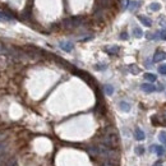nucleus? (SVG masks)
<instances>
[{
  "instance_id": "nucleus-1",
  "label": "nucleus",
  "mask_w": 166,
  "mask_h": 166,
  "mask_svg": "<svg viewBox=\"0 0 166 166\" xmlns=\"http://www.w3.org/2000/svg\"><path fill=\"white\" fill-rule=\"evenodd\" d=\"M86 21L84 17H80V16H77V17H70V18H66V19L63 21V26L65 28H75V27H80Z\"/></svg>"
},
{
  "instance_id": "nucleus-2",
  "label": "nucleus",
  "mask_w": 166,
  "mask_h": 166,
  "mask_svg": "<svg viewBox=\"0 0 166 166\" xmlns=\"http://www.w3.org/2000/svg\"><path fill=\"white\" fill-rule=\"evenodd\" d=\"M59 46H60L61 50L65 51V53H70V51L73 50V47H74L73 42H70V41H61L59 44Z\"/></svg>"
},
{
  "instance_id": "nucleus-3",
  "label": "nucleus",
  "mask_w": 166,
  "mask_h": 166,
  "mask_svg": "<svg viewBox=\"0 0 166 166\" xmlns=\"http://www.w3.org/2000/svg\"><path fill=\"white\" fill-rule=\"evenodd\" d=\"M162 60H166V53L165 51H161V50H157L153 55V63H160Z\"/></svg>"
},
{
  "instance_id": "nucleus-4",
  "label": "nucleus",
  "mask_w": 166,
  "mask_h": 166,
  "mask_svg": "<svg viewBox=\"0 0 166 166\" xmlns=\"http://www.w3.org/2000/svg\"><path fill=\"white\" fill-rule=\"evenodd\" d=\"M141 89L143 92H146V93H152L155 91H157V88H156L153 84H151V83H143V84H141Z\"/></svg>"
},
{
  "instance_id": "nucleus-5",
  "label": "nucleus",
  "mask_w": 166,
  "mask_h": 166,
  "mask_svg": "<svg viewBox=\"0 0 166 166\" xmlns=\"http://www.w3.org/2000/svg\"><path fill=\"white\" fill-rule=\"evenodd\" d=\"M151 151L155 152L156 155L159 156V157H161V156L165 155V147L164 146H156V144H153V146H151Z\"/></svg>"
},
{
  "instance_id": "nucleus-6",
  "label": "nucleus",
  "mask_w": 166,
  "mask_h": 166,
  "mask_svg": "<svg viewBox=\"0 0 166 166\" xmlns=\"http://www.w3.org/2000/svg\"><path fill=\"white\" fill-rule=\"evenodd\" d=\"M14 21V17L12 14H8L5 12H0V22H12Z\"/></svg>"
},
{
  "instance_id": "nucleus-7",
  "label": "nucleus",
  "mask_w": 166,
  "mask_h": 166,
  "mask_svg": "<svg viewBox=\"0 0 166 166\" xmlns=\"http://www.w3.org/2000/svg\"><path fill=\"white\" fill-rule=\"evenodd\" d=\"M134 137H135V139L137 141H144L146 138V134H144V132L139 129V128H137L135 132H134Z\"/></svg>"
},
{
  "instance_id": "nucleus-8",
  "label": "nucleus",
  "mask_w": 166,
  "mask_h": 166,
  "mask_svg": "<svg viewBox=\"0 0 166 166\" xmlns=\"http://www.w3.org/2000/svg\"><path fill=\"white\" fill-rule=\"evenodd\" d=\"M119 107H120V110L124 111V112L130 111V103H128L127 101H120L119 102Z\"/></svg>"
},
{
  "instance_id": "nucleus-9",
  "label": "nucleus",
  "mask_w": 166,
  "mask_h": 166,
  "mask_svg": "<svg viewBox=\"0 0 166 166\" xmlns=\"http://www.w3.org/2000/svg\"><path fill=\"white\" fill-rule=\"evenodd\" d=\"M138 19H139L142 23H143L146 27H151V26H152V21H151L150 18L144 17V16H138Z\"/></svg>"
},
{
  "instance_id": "nucleus-10",
  "label": "nucleus",
  "mask_w": 166,
  "mask_h": 166,
  "mask_svg": "<svg viewBox=\"0 0 166 166\" xmlns=\"http://www.w3.org/2000/svg\"><path fill=\"white\" fill-rule=\"evenodd\" d=\"M105 51L110 55H115V54H118V51H119V46H109L105 49Z\"/></svg>"
},
{
  "instance_id": "nucleus-11",
  "label": "nucleus",
  "mask_w": 166,
  "mask_h": 166,
  "mask_svg": "<svg viewBox=\"0 0 166 166\" xmlns=\"http://www.w3.org/2000/svg\"><path fill=\"white\" fill-rule=\"evenodd\" d=\"M88 153L91 155V156H98V148H97V146H91V147H88Z\"/></svg>"
},
{
  "instance_id": "nucleus-12",
  "label": "nucleus",
  "mask_w": 166,
  "mask_h": 166,
  "mask_svg": "<svg viewBox=\"0 0 166 166\" xmlns=\"http://www.w3.org/2000/svg\"><path fill=\"white\" fill-rule=\"evenodd\" d=\"M7 148H8L7 142H0V159H1L4 156V153L7 152Z\"/></svg>"
},
{
  "instance_id": "nucleus-13",
  "label": "nucleus",
  "mask_w": 166,
  "mask_h": 166,
  "mask_svg": "<svg viewBox=\"0 0 166 166\" xmlns=\"http://www.w3.org/2000/svg\"><path fill=\"white\" fill-rule=\"evenodd\" d=\"M133 35H134L137 39H141V37L143 36V31H142L139 27H134L133 28Z\"/></svg>"
},
{
  "instance_id": "nucleus-14",
  "label": "nucleus",
  "mask_w": 166,
  "mask_h": 166,
  "mask_svg": "<svg viewBox=\"0 0 166 166\" xmlns=\"http://www.w3.org/2000/svg\"><path fill=\"white\" fill-rule=\"evenodd\" d=\"M159 139H160V142L164 144V147L166 148V132H165V130L160 132V134H159Z\"/></svg>"
},
{
  "instance_id": "nucleus-15",
  "label": "nucleus",
  "mask_w": 166,
  "mask_h": 166,
  "mask_svg": "<svg viewBox=\"0 0 166 166\" xmlns=\"http://www.w3.org/2000/svg\"><path fill=\"white\" fill-rule=\"evenodd\" d=\"M144 78L148 80V82H155V80L157 79V77H156L153 73H146V74H144Z\"/></svg>"
},
{
  "instance_id": "nucleus-16",
  "label": "nucleus",
  "mask_w": 166,
  "mask_h": 166,
  "mask_svg": "<svg viewBox=\"0 0 166 166\" xmlns=\"http://www.w3.org/2000/svg\"><path fill=\"white\" fill-rule=\"evenodd\" d=\"M150 9L152 12H159L160 9H161V4L159 3H152V4H150Z\"/></svg>"
},
{
  "instance_id": "nucleus-17",
  "label": "nucleus",
  "mask_w": 166,
  "mask_h": 166,
  "mask_svg": "<svg viewBox=\"0 0 166 166\" xmlns=\"http://www.w3.org/2000/svg\"><path fill=\"white\" fill-rule=\"evenodd\" d=\"M8 53H9V47L0 44V55H8Z\"/></svg>"
},
{
  "instance_id": "nucleus-18",
  "label": "nucleus",
  "mask_w": 166,
  "mask_h": 166,
  "mask_svg": "<svg viewBox=\"0 0 166 166\" xmlns=\"http://www.w3.org/2000/svg\"><path fill=\"white\" fill-rule=\"evenodd\" d=\"M105 93L107 95V96H111V95L114 93V87L111 86V84H106L105 86Z\"/></svg>"
},
{
  "instance_id": "nucleus-19",
  "label": "nucleus",
  "mask_w": 166,
  "mask_h": 166,
  "mask_svg": "<svg viewBox=\"0 0 166 166\" xmlns=\"http://www.w3.org/2000/svg\"><path fill=\"white\" fill-rule=\"evenodd\" d=\"M139 5H141V1H135V0H134V1H129V7H128V8H129L130 10H134V9L138 8Z\"/></svg>"
},
{
  "instance_id": "nucleus-20",
  "label": "nucleus",
  "mask_w": 166,
  "mask_h": 166,
  "mask_svg": "<svg viewBox=\"0 0 166 166\" xmlns=\"http://www.w3.org/2000/svg\"><path fill=\"white\" fill-rule=\"evenodd\" d=\"M129 70H130V73H132V74H138V73H139V69H138V66H137V65H134V64L129 65Z\"/></svg>"
},
{
  "instance_id": "nucleus-21",
  "label": "nucleus",
  "mask_w": 166,
  "mask_h": 166,
  "mask_svg": "<svg viewBox=\"0 0 166 166\" xmlns=\"http://www.w3.org/2000/svg\"><path fill=\"white\" fill-rule=\"evenodd\" d=\"M156 36H157L159 39H161V40H166V30H161L160 32L156 33Z\"/></svg>"
},
{
  "instance_id": "nucleus-22",
  "label": "nucleus",
  "mask_w": 166,
  "mask_h": 166,
  "mask_svg": "<svg viewBox=\"0 0 166 166\" xmlns=\"http://www.w3.org/2000/svg\"><path fill=\"white\" fill-rule=\"evenodd\" d=\"M135 153L138 155V156H142L144 153V147L143 146H138V147H135Z\"/></svg>"
},
{
  "instance_id": "nucleus-23",
  "label": "nucleus",
  "mask_w": 166,
  "mask_h": 166,
  "mask_svg": "<svg viewBox=\"0 0 166 166\" xmlns=\"http://www.w3.org/2000/svg\"><path fill=\"white\" fill-rule=\"evenodd\" d=\"M106 68H107L106 64H96V65H95V69H96V70H105Z\"/></svg>"
},
{
  "instance_id": "nucleus-24",
  "label": "nucleus",
  "mask_w": 166,
  "mask_h": 166,
  "mask_svg": "<svg viewBox=\"0 0 166 166\" xmlns=\"http://www.w3.org/2000/svg\"><path fill=\"white\" fill-rule=\"evenodd\" d=\"M159 73L162 74V75H166V64L159 66Z\"/></svg>"
},
{
  "instance_id": "nucleus-25",
  "label": "nucleus",
  "mask_w": 166,
  "mask_h": 166,
  "mask_svg": "<svg viewBox=\"0 0 166 166\" xmlns=\"http://www.w3.org/2000/svg\"><path fill=\"white\" fill-rule=\"evenodd\" d=\"M129 7V0H121V9H127Z\"/></svg>"
},
{
  "instance_id": "nucleus-26",
  "label": "nucleus",
  "mask_w": 166,
  "mask_h": 166,
  "mask_svg": "<svg viewBox=\"0 0 166 166\" xmlns=\"http://www.w3.org/2000/svg\"><path fill=\"white\" fill-rule=\"evenodd\" d=\"M120 40H128V33L127 32H121L120 33Z\"/></svg>"
},
{
  "instance_id": "nucleus-27",
  "label": "nucleus",
  "mask_w": 166,
  "mask_h": 166,
  "mask_svg": "<svg viewBox=\"0 0 166 166\" xmlns=\"http://www.w3.org/2000/svg\"><path fill=\"white\" fill-rule=\"evenodd\" d=\"M157 91H164V86H162V84H160V87L157 88Z\"/></svg>"
},
{
  "instance_id": "nucleus-28",
  "label": "nucleus",
  "mask_w": 166,
  "mask_h": 166,
  "mask_svg": "<svg viewBox=\"0 0 166 166\" xmlns=\"http://www.w3.org/2000/svg\"><path fill=\"white\" fill-rule=\"evenodd\" d=\"M155 166H162V165H161V162H157V164H156Z\"/></svg>"
}]
</instances>
